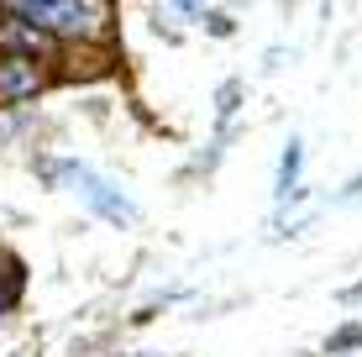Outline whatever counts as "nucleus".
Wrapping results in <instances>:
<instances>
[{
  "mask_svg": "<svg viewBox=\"0 0 362 357\" xmlns=\"http://www.w3.org/2000/svg\"><path fill=\"white\" fill-rule=\"evenodd\" d=\"M0 42H6V47H16V53H42V47H47V37L37 32V21H27V16H11V21H0Z\"/></svg>",
  "mask_w": 362,
  "mask_h": 357,
  "instance_id": "nucleus-4",
  "label": "nucleus"
},
{
  "mask_svg": "<svg viewBox=\"0 0 362 357\" xmlns=\"http://www.w3.org/2000/svg\"><path fill=\"white\" fill-rule=\"evenodd\" d=\"M179 6H184V11H194V0H179Z\"/></svg>",
  "mask_w": 362,
  "mask_h": 357,
  "instance_id": "nucleus-9",
  "label": "nucleus"
},
{
  "mask_svg": "<svg viewBox=\"0 0 362 357\" xmlns=\"http://www.w3.org/2000/svg\"><path fill=\"white\" fill-rule=\"evenodd\" d=\"M16 294H21V263H0V315L11 310V305H16Z\"/></svg>",
  "mask_w": 362,
  "mask_h": 357,
  "instance_id": "nucleus-5",
  "label": "nucleus"
},
{
  "mask_svg": "<svg viewBox=\"0 0 362 357\" xmlns=\"http://www.w3.org/2000/svg\"><path fill=\"white\" fill-rule=\"evenodd\" d=\"M64 174L74 179V189H79V194H84V200L95 205L100 216H110V221H136V211H132V200H121V194L110 189V184H100V179L90 174V168H79V163H74V168H64Z\"/></svg>",
  "mask_w": 362,
  "mask_h": 357,
  "instance_id": "nucleus-2",
  "label": "nucleus"
},
{
  "mask_svg": "<svg viewBox=\"0 0 362 357\" xmlns=\"http://www.w3.org/2000/svg\"><path fill=\"white\" fill-rule=\"evenodd\" d=\"M42 74L32 69V58H0V100H32Z\"/></svg>",
  "mask_w": 362,
  "mask_h": 357,
  "instance_id": "nucleus-3",
  "label": "nucleus"
},
{
  "mask_svg": "<svg viewBox=\"0 0 362 357\" xmlns=\"http://www.w3.org/2000/svg\"><path fill=\"white\" fill-rule=\"evenodd\" d=\"M299 158H305V147H299V142L284 147V163H279V194H289V189H294V179H299Z\"/></svg>",
  "mask_w": 362,
  "mask_h": 357,
  "instance_id": "nucleus-6",
  "label": "nucleus"
},
{
  "mask_svg": "<svg viewBox=\"0 0 362 357\" xmlns=\"http://www.w3.org/2000/svg\"><path fill=\"white\" fill-rule=\"evenodd\" d=\"M236 100H242V84H236V79H231V84H221V121H226L231 110H236Z\"/></svg>",
  "mask_w": 362,
  "mask_h": 357,
  "instance_id": "nucleus-8",
  "label": "nucleus"
},
{
  "mask_svg": "<svg viewBox=\"0 0 362 357\" xmlns=\"http://www.w3.org/2000/svg\"><path fill=\"white\" fill-rule=\"evenodd\" d=\"M357 341H362V326H341V331H336V336L326 341V352H341V347H357Z\"/></svg>",
  "mask_w": 362,
  "mask_h": 357,
  "instance_id": "nucleus-7",
  "label": "nucleus"
},
{
  "mask_svg": "<svg viewBox=\"0 0 362 357\" xmlns=\"http://www.w3.org/2000/svg\"><path fill=\"white\" fill-rule=\"evenodd\" d=\"M11 6H16V16L58 37H95L105 27V0H11Z\"/></svg>",
  "mask_w": 362,
  "mask_h": 357,
  "instance_id": "nucleus-1",
  "label": "nucleus"
}]
</instances>
